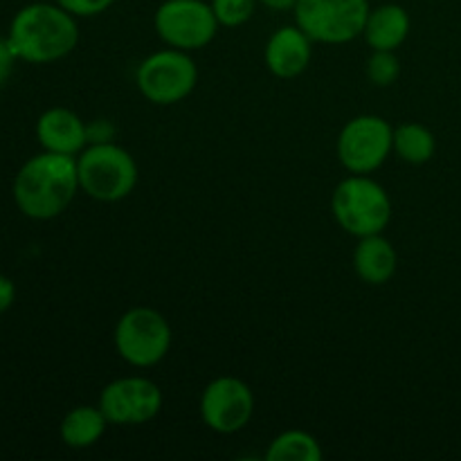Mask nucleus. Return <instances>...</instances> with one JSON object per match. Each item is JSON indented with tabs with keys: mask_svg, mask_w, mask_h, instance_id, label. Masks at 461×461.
I'll list each match as a JSON object with an SVG mask.
<instances>
[{
	"mask_svg": "<svg viewBox=\"0 0 461 461\" xmlns=\"http://www.w3.org/2000/svg\"><path fill=\"white\" fill-rule=\"evenodd\" d=\"M79 187L77 158L43 151L30 158L14 180V201L18 210L34 221L61 216L75 201Z\"/></svg>",
	"mask_w": 461,
	"mask_h": 461,
	"instance_id": "nucleus-1",
	"label": "nucleus"
},
{
	"mask_svg": "<svg viewBox=\"0 0 461 461\" xmlns=\"http://www.w3.org/2000/svg\"><path fill=\"white\" fill-rule=\"evenodd\" d=\"M9 43L27 63H54L68 57L79 43L77 16L61 5L34 3L23 7L9 27Z\"/></svg>",
	"mask_w": 461,
	"mask_h": 461,
	"instance_id": "nucleus-2",
	"label": "nucleus"
},
{
	"mask_svg": "<svg viewBox=\"0 0 461 461\" xmlns=\"http://www.w3.org/2000/svg\"><path fill=\"white\" fill-rule=\"evenodd\" d=\"M331 214L347 234L363 239L385 232L394 210L387 189L372 174H349L333 189Z\"/></svg>",
	"mask_w": 461,
	"mask_h": 461,
	"instance_id": "nucleus-3",
	"label": "nucleus"
},
{
	"mask_svg": "<svg viewBox=\"0 0 461 461\" xmlns=\"http://www.w3.org/2000/svg\"><path fill=\"white\" fill-rule=\"evenodd\" d=\"M79 187L99 203H117L131 196L140 178L138 162L115 142L88 144L77 156Z\"/></svg>",
	"mask_w": 461,
	"mask_h": 461,
	"instance_id": "nucleus-4",
	"label": "nucleus"
},
{
	"mask_svg": "<svg viewBox=\"0 0 461 461\" xmlns=\"http://www.w3.org/2000/svg\"><path fill=\"white\" fill-rule=\"evenodd\" d=\"M171 324L151 306H133L120 315L113 331L117 356L135 369L156 367L171 349Z\"/></svg>",
	"mask_w": 461,
	"mask_h": 461,
	"instance_id": "nucleus-5",
	"label": "nucleus"
},
{
	"mask_svg": "<svg viewBox=\"0 0 461 461\" xmlns=\"http://www.w3.org/2000/svg\"><path fill=\"white\" fill-rule=\"evenodd\" d=\"M198 66L192 52L162 48L149 54L135 70V86L147 102L174 106L196 90Z\"/></svg>",
	"mask_w": 461,
	"mask_h": 461,
	"instance_id": "nucleus-6",
	"label": "nucleus"
},
{
	"mask_svg": "<svg viewBox=\"0 0 461 461\" xmlns=\"http://www.w3.org/2000/svg\"><path fill=\"white\" fill-rule=\"evenodd\" d=\"M369 9V0H297L293 14L313 43L342 45L363 36Z\"/></svg>",
	"mask_w": 461,
	"mask_h": 461,
	"instance_id": "nucleus-7",
	"label": "nucleus"
},
{
	"mask_svg": "<svg viewBox=\"0 0 461 461\" xmlns=\"http://www.w3.org/2000/svg\"><path fill=\"white\" fill-rule=\"evenodd\" d=\"M336 153L349 174H374L394 153V126L381 115H356L338 133Z\"/></svg>",
	"mask_w": 461,
	"mask_h": 461,
	"instance_id": "nucleus-8",
	"label": "nucleus"
},
{
	"mask_svg": "<svg viewBox=\"0 0 461 461\" xmlns=\"http://www.w3.org/2000/svg\"><path fill=\"white\" fill-rule=\"evenodd\" d=\"M153 27L167 48L196 52L216 39L221 25L205 0H165L153 14Z\"/></svg>",
	"mask_w": 461,
	"mask_h": 461,
	"instance_id": "nucleus-9",
	"label": "nucleus"
},
{
	"mask_svg": "<svg viewBox=\"0 0 461 461\" xmlns=\"http://www.w3.org/2000/svg\"><path fill=\"white\" fill-rule=\"evenodd\" d=\"M162 390L147 376H122L99 392L97 405L111 426H144L162 410Z\"/></svg>",
	"mask_w": 461,
	"mask_h": 461,
	"instance_id": "nucleus-10",
	"label": "nucleus"
},
{
	"mask_svg": "<svg viewBox=\"0 0 461 461\" xmlns=\"http://www.w3.org/2000/svg\"><path fill=\"white\" fill-rule=\"evenodd\" d=\"M201 419L216 435H237L255 414V394L237 376H216L201 394Z\"/></svg>",
	"mask_w": 461,
	"mask_h": 461,
	"instance_id": "nucleus-11",
	"label": "nucleus"
},
{
	"mask_svg": "<svg viewBox=\"0 0 461 461\" xmlns=\"http://www.w3.org/2000/svg\"><path fill=\"white\" fill-rule=\"evenodd\" d=\"M313 59V41L302 27L282 25L268 36L264 48V63L277 79H295L304 75Z\"/></svg>",
	"mask_w": 461,
	"mask_h": 461,
	"instance_id": "nucleus-12",
	"label": "nucleus"
},
{
	"mask_svg": "<svg viewBox=\"0 0 461 461\" xmlns=\"http://www.w3.org/2000/svg\"><path fill=\"white\" fill-rule=\"evenodd\" d=\"M36 138L43 151L79 156L88 147L86 122L75 111L63 106L48 108L36 122Z\"/></svg>",
	"mask_w": 461,
	"mask_h": 461,
	"instance_id": "nucleus-13",
	"label": "nucleus"
},
{
	"mask_svg": "<svg viewBox=\"0 0 461 461\" xmlns=\"http://www.w3.org/2000/svg\"><path fill=\"white\" fill-rule=\"evenodd\" d=\"M399 268V252L385 234L358 239L354 250V270L369 286H385Z\"/></svg>",
	"mask_w": 461,
	"mask_h": 461,
	"instance_id": "nucleus-14",
	"label": "nucleus"
},
{
	"mask_svg": "<svg viewBox=\"0 0 461 461\" xmlns=\"http://www.w3.org/2000/svg\"><path fill=\"white\" fill-rule=\"evenodd\" d=\"M410 30H412V18H410L408 9L403 5L387 3L378 5L376 9H369L363 39L369 50L396 52L408 41Z\"/></svg>",
	"mask_w": 461,
	"mask_h": 461,
	"instance_id": "nucleus-15",
	"label": "nucleus"
},
{
	"mask_svg": "<svg viewBox=\"0 0 461 461\" xmlns=\"http://www.w3.org/2000/svg\"><path fill=\"white\" fill-rule=\"evenodd\" d=\"M111 426L99 405H77L63 417L59 435L68 448L84 450L97 444Z\"/></svg>",
	"mask_w": 461,
	"mask_h": 461,
	"instance_id": "nucleus-16",
	"label": "nucleus"
},
{
	"mask_svg": "<svg viewBox=\"0 0 461 461\" xmlns=\"http://www.w3.org/2000/svg\"><path fill=\"white\" fill-rule=\"evenodd\" d=\"M437 138L426 124L419 122H403L394 126V156L405 165H426L435 158Z\"/></svg>",
	"mask_w": 461,
	"mask_h": 461,
	"instance_id": "nucleus-17",
	"label": "nucleus"
},
{
	"mask_svg": "<svg viewBox=\"0 0 461 461\" xmlns=\"http://www.w3.org/2000/svg\"><path fill=\"white\" fill-rule=\"evenodd\" d=\"M264 457L266 461H320L324 457V450L311 432L291 428L270 441Z\"/></svg>",
	"mask_w": 461,
	"mask_h": 461,
	"instance_id": "nucleus-18",
	"label": "nucleus"
},
{
	"mask_svg": "<svg viewBox=\"0 0 461 461\" xmlns=\"http://www.w3.org/2000/svg\"><path fill=\"white\" fill-rule=\"evenodd\" d=\"M365 72H367L369 84L378 86V88H390L396 84L401 77V61L396 52L390 50H372L367 63H365Z\"/></svg>",
	"mask_w": 461,
	"mask_h": 461,
	"instance_id": "nucleus-19",
	"label": "nucleus"
},
{
	"mask_svg": "<svg viewBox=\"0 0 461 461\" xmlns=\"http://www.w3.org/2000/svg\"><path fill=\"white\" fill-rule=\"evenodd\" d=\"M259 0H210L212 12L221 27H241L255 16Z\"/></svg>",
	"mask_w": 461,
	"mask_h": 461,
	"instance_id": "nucleus-20",
	"label": "nucleus"
},
{
	"mask_svg": "<svg viewBox=\"0 0 461 461\" xmlns=\"http://www.w3.org/2000/svg\"><path fill=\"white\" fill-rule=\"evenodd\" d=\"M54 3L61 5L66 12L77 18H93L111 9L115 0H54Z\"/></svg>",
	"mask_w": 461,
	"mask_h": 461,
	"instance_id": "nucleus-21",
	"label": "nucleus"
},
{
	"mask_svg": "<svg viewBox=\"0 0 461 461\" xmlns=\"http://www.w3.org/2000/svg\"><path fill=\"white\" fill-rule=\"evenodd\" d=\"M86 133H88V144H104L115 142L117 129L111 120L97 117V120L86 122Z\"/></svg>",
	"mask_w": 461,
	"mask_h": 461,
	"instance_id": "nucleus-22",
	"label": "nucleus"
},
{
	"mask_svg": "<svg viewBox=\"0 0 461 461\" xmlns=\"http://www.w3.org/2000/svg\"><path fill=\"white\" fill-rule=\"evenodd\" d=\"M16 52H14L9 39H0V88L7 84V79L12 77L14 63H16Z\"/></svg>",
	"mask_w": 461,
	"mask_h": 461,
	"instance_id": "nucleus-23",
	"label": "nucleus"
},
{
	"mask_svg": "<svg viewBox=\"0 0 461 461\" xmlns=\"http://www.w3.org/2000/svg\"><path fill=\"white\" fill-rule=\"evenodd\" d=\"M14 300H16V286L12 279L0 275V313H5L14 304Z\"/></svg>",
	"mask_w": 461,
	"mask_h": 461,
	"instance_id": "nucleus-24",
	"label": "nucleus"
},
{
	"mask_svg": "<svg viewBox=\"0 0 461 461\" xmlns=\"http://www.w3.org/2000/svg\"><path fill=\"white\" fill-rule=\"evenodd\" d=\"M264 7L273 9V12H293L297 5V0H259Z\"/></svg>",
	"mask_w": 461,
	"mask_h": 461,
	"instance_id": "nucleus-25",
	"label": "nucleus"
}]
</instances>
